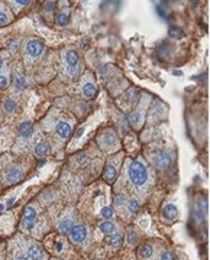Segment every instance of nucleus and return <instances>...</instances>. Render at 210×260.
<instances>
[{"mask_svg":"<svg viewBox=\"0 0 210 260\" xmlns=\"http://www.w3.org/2000/svg\"><path fill=\"white\" fill-rule=\"evenodd\" d=\"M129 178L133 185H136V186L144 185L148 179V172H146V168L144 167V164H141L139 161H133L129 167Z\"/></svg>","mask_w":210,"mask_h":260,"instance_id":"f257e3e1","label":"nucleus"},{"mask_svg":"<svg viewBox=\"0 0 210 260\" xmlns=\"http://www.w3.org/2000/svg\"><path fill=\"white\" fill-rule=\"evenodd\" d=\"M99 145L105 151H113L119 145V139L113 130H106L105 133L99 138Z\"/></svg>","mask_w":210,"mask_h":260,"instance_id":"f03ea898","label":"nucleus"},{"mask_svg":"<svg viewBox=\"0 0 210 260\" xmlns=\"http://www.w3.org/2000/svg\"><path fill=\"white\" fill-rule=\"evenodd\" d=\"M36 220V208L33 205H28L23 211V220L20 221V227L25 231H31L35 226Z\"/></svg>","mask_w":210,"mask_h":260,"instance_id":"7ed1b4c3","label":"nucleus"},{"mask_svg":"<svg viewBox=\"0 0 210 260\" xmlns=\"http://www.w3.org/2000/svg\"><path fill=\"white\" fill-rule=\"evenodd\" d=\"M25 49L31 58H39L44 52V44L39 39H31V41H28Z\"/></svg>","mask_w":210,"mask_h":260,"instance_id":"20e7f679","label":"nucleus"},{"mask_svg":"<svg viewBox=\"0 0 210 260\" xmlns=\"http://www.w3.org/2000/svg\"><path fill=\"white\" fill-rule=\"evenodd\" d=\"M70 233V240L76 245H80L86 240L87 237V229L84 226H73V229L68 231Z\"/></svg>","mask_w":210,"mask_h":260,"instance_id":"39448f33","label":"nucleus"},{"mask_svg":"<svg viewBox=\"0 0 210 260\" xmlns=\"http://www.w3.org/2000/svg\"><path fill=\"white\" fill-rule=\"evenodd\" d=\"M171 162H173V155H171L168 151L160 152V153L155 156V159H154V164H155V167H157L158 169H165V168H168V167L171 165Z\"/></svg>","mask_w":210,"mask_h":260,"instance_id":"423d86ee","label":"nucleus"},{"mask_svg":"<svg viewBox=\"0 0 210 260\" xmlns=\"http://www.w3.org/2000/svg\"><path fill=\"white\" fill-rule=\"evenodd\" d=\"M65 64L71 73H74L79 67V55L76 51H67L65 52Z\"/></svg>","mask_w":210,"mask_h":260,"instance_id":"0eeeda50","label":"nucleus"},{"mask_svg":"<svg viewBox=\"0 0 210 260\" xmlns=\"http://www.w3.org/2000/svg\"><path fill=\"white\" fill-rule=\"evenodd\" d=\"M17 133L22 139H29L33 133V126L31 122H22L19 124V129H17Z\"/></svg>","mask_w":210,"mask_h":260,"instance_id":"6e6552de","label":"nucleus"},{"mask_svg":"<svg viewBox=\"0 0 210 260\" xmlns=\"http://www.w3.org/2000/svg\"><path fill=\"white\" fill-rule=\"evenodd\" d=\"M23 176V172L20 168H12L6 172V182L7 184H16L22 179Z\"/></svg>","mask_w":210,"mask_h":260,"instance_id":"1a4fd4ad","label":"nucleus"},{"mask_svg":"<svg viewBox=\"0 0 210 260\" xmlns=\"http://www.w3.org/2000/svg\"><path fill=\"white\" fill-rule=\"evenodd\" d=\"M71 132H73L71 124H68L67 122H60V123H58V126H57V133H58L60 138L67 139V138L71 135Z\"/></svg>","mask_w":210,"mask_h":260,"instance_id":"9d476101","label":"nucleus"},{"mask_svg":"<svg viewBox=\"0 0 210 260\" xmlns=\"http://www.w3.org/2000/svg\"><path fill=\"white\" fill-rule=\"evenodd\" d=\"M44 258V253L41 250L39 246L36 245H31L29 249H28V259L29 260H42Z\"/></svg>","mask_w":210,"mask_h":260,"instance_id":"9b49d317","label":"nucleus"},{"mask_svg":"<svg viewBox=\"0 0 210 260\" xmlns=\"http://www.w3.org/2000/svg\"><path fill=\"white\" fill-rule=\"evenodd\" d=\"M162 215H164L167 220H176L177 215H178V210H177L176 205L167 204V205L164 207V210H162Z\"/></svg>","mask_w":210,"mask_h":260,"instance_id":"f8f14e48","label":"nucleus"},{"mask_svg":"<svg viewBox=\"0 0 210 260\" xmlns=\"http://www.w3.org/2000/svg\"><path fill=\"white\" fill-rule=\"evenodd\" d=\"M116 175H117V168H116V165L109 164V165L105 168V172H103L106 182H113V181L116 179Z\"/></svg>","mask_w":210,"mask_h":260,"instance_id":"ddd939ff","label":"nucleus"},{"mask_svg":"<svg viewBox=\"0 0 210 260\" xmlns=\"http://www.w3.org/2000/svg\"><path fill=\"white\" fill-rule=\"evenodd\" d=\"M48 152H49V145H48L47 142L41 140V142L36 143V146H35V155H36V156L44 158V156L48 155Z\"/></svg>","mask_w":210,"mask_h":260,"instance_id":"4468645a","label":"nucleus"},{"mask_svg":"<svg viewBox=\"0 0 210 260\" xmlns=\"http://www.w3.org/2000/svg\"><path fill=\"white\" fill-rule=\"evenodd\" d=\"M154 255V249L151 245H144L141 249H139V256L142 260H149Z\"/></svg>","mask_w":210,"mask_h":260,"instance_id":"2eb2a0df","label":"nucleus"},{"mask_svg":"<svg viewBox=\"0 0 210 260\" xmlns=\"http://www.w3.org/2000/svg\"><path fill=\"white\" fill-rule=\"evenodd\" d=\"M107 243L113 247V249H119L120 246H122V243H123V237H122V234H112L110 237H107Z\"/></svg>","mask_w":210,"mask_h":260,"instance_id":"dca6fc26","label":"nucleus"},{"mask_svg":"<svg viewBox=\"0 0 210 260\" xmlns=\"http://www.w3.org/2000/svg\"><path fill=\"white\" fill-rule=\"evenodd\" d=\"M99 229H100V231L105 233V234H112V233L114 231L116 226H114L112 221H103V223H100Z\"/></svg>","mask_w":210,"mask_h":260,"instance_id":"f3484780","label":"nucleus"},{"mask_svg":"<svg viewBox=\"0 0 210 260\" xmlns=\"http://www.w3.org/2000/svg\"><path fill=\"white\" fill-rule=\"evenodd\" d=\"M83 92H84V95L86 97H95V94H96V86L93 84V83H84V86H83Z\"/></svg>","mask_w":210,"mask_h":260,"instance_id":"a211bd4d","label":"nucleus"},{"mask_svg":"<svg viewBox=\"0 0 210 260\" xmlns=\"http://www.w3.org/2000/svg\"><path fill=\"white\" fill-rule=\"evenodd\" d=\"M71 229H73V221L70 218H64V220L60 221V230L63 233H68Z\"/></svg>","mask_w":210,"mask_h":260,"instance_id":"6ab92c4d","label":"nucleus"},{"mask_svg":"<svg viewBox=\"0 0 210 260\" xmlns=\"http://www.w3.org/2000/svg\"><path fill=\"white\" fill-rule=\"evenodd\" d=\"M25 86H26L25 77H23L22 74H17L16 78H15V87H16V90H17V91H22V90L25 88Z\"/></svg>","mask_w":210,"mask_h":260,"instance_id":"aec40b11","label":"nucleus"},{"mask_svg":"<svg viewBox=\"0 0 210 260\" xmlns=\"http://www.w3.org/2000/svg\"><path fill=\"white\" fill-rule=\"evenodd\" d=\"M128 208H129V211L130 213H138L139 211V208H141V204H139V201H136V199H129L128 201Z\"/></svg>","mask_w":210,"mask_h":260,"instance_id":"412c9836","label":"nucleus"},{"mask_svg":"<svg viewBox=\"0 0 210 260\" xmlns=\"http://www.w3.org/2000/svg\"><path fill=\"white\" fill-rule=\"evenodd\" d=\"M170 36H173V38H176V39H181V38L184 36V32H183L180 28L173 26V28L170 29Z\"/></svg>","mask_w":210,"mask_h":260,"instance_id":"4be33fe9","label":"nucleus"},{"mask_svg":"<svg viewBox=\"0 0 210 260\" xmlns=\"http://www.w3.org/2000/svg\"><path fill=\"white\" fill-rule=\"evenodd\" d=\"M3 107H4V110H6L7 113H12V111L16 108V101H15L13 98H7V100L4 101Z\"/></svg>","mask_w":210,"mask_h":260,"instance_id":"5701e85b","label":"nucleus"},{"mask_svg":"<svg viewBox=\"0 0 210 260\" xmlns=\"http://www.w3.org/2000/svg\"><path fill=\"white\" fill-rule=\"evenodd\" d=\"M113 201H114V207H122V205L126 202V197L122 195V194H116L114 198H113Z\"/></svg>","mask_w":210,"mask_h":260,"instance_id":"b1692460","label":"nucleus"},{"mask_svg":"<svg viewBox=\"0 0 210 260\" xmlns=\"http://www.w3.org/2000/svg\"><path fill=\"white\" fill-rule=\"evenodd\" d=\"M57 23L58 25H61V26H64V25H67L68 23V15L67 13H60L58 16H57Z\"/></svg>","mask_w":210,"mask_h":260,"instance_id":"393cba45","label":"nucleus"},{"mask_svg":"<svg viewBox=\"0 0 210 260\" xmlns=\"http://www.w3.org/2000/svg\"><path fill=\"white\" fill-rule=\"evenodd\" d=\"M100 215H102L103 218H106V220H109V218L113 215V211H112V208H110V207H105V208H102Z\"/></svg>","mask_w":210,"mask_h":260,"instance_id":"a878e982","label":"nucleus"},{"mask_svg":"<svg viewBox=\"0 0 210 260\" xmlns=\"http://www.w3.org/2000/svg\"><path fill=\"white\" fill-rule=\"evenodd\" d=\"M9 20H10V17H9L7 12H4V10H0V26L6 25Z\"/></svg>","mask_w":210,"mask_h":260,"instance_id":"bb28decb","label":"nucleus"},{"mask_svg":"<svg viewBox=\"0 0 210 260\" xmlns=\"http://www.w3.org/2000/svg\"><path fill=\"white\" fill-rule=\"evenodd\" d=\"M7 86H9V78L6 74H1L0 76V90H4Z\"/></svg>","mask_w":210,"mask_h":260,"instance_id":"cd10ccee","label":"nucleus"},{"mask_svg":"<svg viewBox=\"0 0 210 260\" xmlns=\"http://www.w3.org/2000/svg\"><path fill=\"white\" fill-rule=\"evenodd\" d=\"M7 46H9L10 52H15V51H16V46H17V41H16V39H12V41H9Z\"/></svg>","mask_w":210,"mask_h":260,"instance_id":"c85d7f7f","label":"nucleus"},{"mask_svg":"<svg viewBox=\"0 0 210 260\" xmlns=\"http://www.w3.org/2000/svg\"><path fill=\"white\" fill-rule=\"evenodd\" d=\"M87 155L86 153H81V155H79V158H77V162L80 164V165H83V164H86L87 162Z\"/></svg>","mask_w":210,"mask_h":260,"instance_id":"c756f323","label":"nucleus"},{"mask_svg":"<svg viewBox=\"0 0 210 260\" xmlns=\"http://www.w3.org/2000/svg\"><path fill=\"white\" fill-rule=\"evenodd\" d=\"M161 260H174V256H173L170 252H164V253L161 255Z\"/></svg>","mask_w":210,"mask_h":260,"instance_id":"7c9ffc66","label":"nucleus"},{"mask_svg":"<svg viewBox=\"0 0 210 260\" xmlns=\"http://www.w3.org/2000/svg\"><path fill=\"white\" fill-rule=\"evenodd\" d=\"M54 6H55V1H49V3H47V10H52Z\"/></svg>","mask_w":210,"mask_h":260,"instance_id":"2f4dec72","label":"nucleus"},{"mask_svg":"<svg viewBox=\"0 0 210 260\" xmlns=\"http://www.w3.org/2000/svg\"><path fill=\"white\" fill-rule=\"evenodd\" d=\"M15 199H16L15 197H12V198H9V199L6 201V207H10V205H12V204L15 202Z\"/></svg>","mask_w":210,"mask_h":260,"instance_id":"473e14b6","label":"nucleus"},{"mask_svg":"<svg viewBox=\"0 0 210 260\" xmlns=\"http://www.w3.org/2000/svg\"><path fill=\"white\" fill-rule=\"evenodd\" d=\"M55 250H57V252H61V250H63V243H61V242H58V243L55 245Z\"/></svg>","mask_w":210,"mask_h":260,"instance_id":"72a5a7b5","label":"nucleus"},{"mask_svg":"<svg viewBox=\"0 0 210 260\" xmlns=\"http://www.w3.org/2000/svg\"><path fill=\"white\" fill-rule=\"evenodd\" d=\"M16 3H17V4H22V6H25V4H29L31 1H29V0H17Z\"/></svg>","mask_w":210,"mask_h":260,"instance_id":"f704fd0d","label":"nucleus"},{"mask_svg":"<svg viewBox=\"0 0 210 260\" xmlns=\"http://www.w3.org/2000/svg\"><path fill=\"white\" fill-rule=\"evenodd\" d=\"M83 132H84V127H81V129H79V132L76 133V138H80V136L83 135Z\"/></svg>","mask_w":210,"mask_h":260,"instance_id":"c9c22d12","label":"nucleus"},{"mask_svg":"<svg viewBox=\"0 0 210 260\" xmlns=\"http://www.w3.org/2000/svg\"><path fill=\"white\" fill-rule=\"evenodd\" d=\"M129 242H130L132 245H135V233H130V239H129Z\"/></svg>","mask_w":210,"mask_h":260,"instance_id":"e433bc0d","label":"nucleus"},{"mask_svg":"<svg viewBox=\"0 0 210 260\" xmlns=\"http://www.w3.org/2000/svg\"><path fill=\"white\" fill-rule=\"evenodd\" d=\"M15 260H29L26 256H23V255H19V256H16V259Z\"/></svg>","mask_w":210,"mask_h":260,"instance_id":"4c0bfd02","label":"nucleus"},{"mask_svg":"<svg viewBox=\"0 0 210 260\" xmlns=\"http://www.w3.org/2000/svg\"><path fill=\"white\" fill-rule=\"evenodd\" d=\"M1 67H3V57L0 55V68H1Z\"/></svg>","mask_w":210,"mask_h":260,"instance_id":"58836bf2","label":"nucleus"},{"mask_svg":"<svg viewBox=\"0 0 210 260\" xmlns=\"http://www.w3.org/2000/svg\"><path fill=\"white\" fill-rule=\"evenodd\" d=\"M3 210H4V205H1V204H0V211H3Z\"/></svg>","mask_w":210,"mask_h":260,"instance_id":"ea45409f","label":"nucleus"}]
</instances>
